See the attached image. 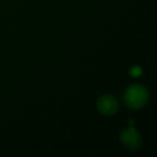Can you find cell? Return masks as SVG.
<instances>
[{
    "instance_id": "cell-1",
    "label": "cell",
    "mask_w": 157,
    "mask_h": 157,
    "mask_svg": "<svg viewBox=\"0 0 157 157\" xmlns=\"http://www.w3.org/2000/svg\"><path fill=\"white\" fill-rule=\"evenodd\" d=\"M124 101L129 109H141L148 101L147 88L141 84H133L129 86L124 94Z\"/></svg>"
},
{
    "instance_id": "cell-3",
    "label": "cell",
    "mask_w": 157,
    "mask_h": 157,
    "mask_svg": "<svg viewBox=\"0 0 157 157\" xmlns=\"http://www.w3.org/2000/svg\"><path fill=\"white\" fill-rule=\"evenodd\" d=\"M118 101L111 95H103L97 100V109L103 115H114L118 111Z\"/></svg>"
},
{
    "instance_id": "cell-4",
    "label": "cell",
    "mask_w": 157,
    "mask_h": 157,
    "mask_svg": "<svg viewBox=\"0 0 157 157\" xmlns=\"http://www.w3.org/2000/svg\"><path fill=\"white\" fill-rule=\"evenodd\" d=\"M130 75L133 76V78H138V76H140L142 74V68L139 67V66H135V67H132L130 69Z\"/></svg>"
},
{
    "instance_id": "cell-2",
    "label": "cell",
    "mask_w": 157,
    "mask_h": 157,
    "mask_svg": "<svg viewBox=\"0 0 157 157\" xmlns=\"http://www.w3.org/2000/svg\"><path fill=\"white\" fill-rule=\"evenodd\" d=\"M121 141L124 144L126 148L129 151H137L141 147V137L139 132L133 128L132 126H129L127 129L122 131L121 133Z\"/></svg>"
}]
</instances>
